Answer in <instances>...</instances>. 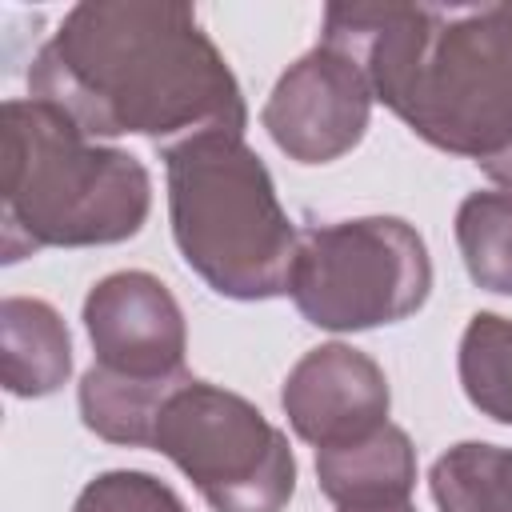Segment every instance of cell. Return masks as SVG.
I'll return each instance as SVG.
<instances>
[{
  "instance_id": "obj_17",
  "label": "cell",
  "mask_w": 512,
  "mask_h": 512,
  "mask_svg": "<svg viewBox=\"0 0 512 512\" xmlns=\"http://www.w3.org/2000/svg\"><path fill=\"white\" fill-rule=\"evenodd\" d=\"M336 512H416L412 500H388V504H344Z\"/></svg>"
},
{
  "instance_id": "obj_2",
  "label": "cell",
  "mask_w": 512,
  "mask_h": 512,
  "mask_svg": "<svg viewBox=\"0 0 512 512\" xmlns=\"http://www.w3.org/2000/svg\"><path fill=\"white\" fill-rule=\"evenodd\" d=\"M324 44L432 148L476 164L512 148V4H328Z\"/></svg>"
},
{
  "instance_id": "obj_10",
  "label": "cell",
  "mask_w": 512,
  "mask_h": 512,
  "mask_svg": "<svg viewBox=\"0 0 512 512\" xmlns=\"http://www.w3.org/2000/svg\"><path fill=\"white\" fill-rule=\"evenodd\" d=\"M316 476L336 508L408 500L416 484V448L404 428L384 424L356 444L316 452Z\"/></svg>"
},
{
  "instance_id": "obj_7",
  "label": "cell",
  "mask_w": 512,
  "mask_h": 512,
  "mask_svg": "<svg viewBox=\"0 0 512 512\" xmlns=\"http://www.w3.org/2000/svg\"><path fill=\"white\" fill-rule=\"evenodd\" d=\"M372 100L356 56L320 40L276 80L260 120L296 164H328L364 140Z\"/></svg>"
},
{
  "instance_id": "obj_15",
  "label": "cell",
  "mask_w": 512,
  "mask_h": 512,
  "mask_svg": "<svg viewBox=\"0 0 512 512\" xmlns=\"http://www.w3.org/2000/svg\"><path fill=\"white\" fill-rule=\"evenodd\" d=\"M456 244L480 288L512 296V192H472L456 212Z\"/></svg>"
},
{
  "instance_id": "obj_1",
  "label": "cell",
  "mask_w": 512,
  "mask_h": 512,
  "mask_svg": "<svg viewBox=\"0 0 512 512\" xmlns=\"http://www.w3.org/2000/svg\"><path fill=\"white\" fill-rule=\"evenodd\" d=\"M32 100L68 116L88 140L152 136L180 144L200 132H244L240 84L176 0H88L68 8L28 68Z\"/></svg>"
},
{
  "instance_id": "obj_6",
  "label": "cell",
  "mask_w": 512,
  "mask_h": 512,
  "mask_svg": "<svg viewBox=\"0 0 512 512\" xmlns=\"http://www.w3.org/2000/svg\"><path fill=\"white\" fill-rule=\"evenodd\" d=\"M152 448L196 484L212 512H284L296 492L284 432L244 396L196 376L164 400Z\"/></svg>"
},
{
  "instance_id": "obj_9",
  "label": "cell",
  "mask_w": 512,
  "mask_h": 512,
  "mask_svg": "<svg viewBox=\"0 0 512 512\" xmlns=\"http://www.w3.org/2000/svg\"><path fill=\"white\" fill-rule=\"evenodd\" d=\"M84 328L96 364L124 376H176L184 368L188 328L176 296L148 272H112L84 300Z\"/></svg>"
},
{
  "instance_id": "obj_14",
  "label": "cell",
  "mask_w": 512,
  "mask_h": 512,
  "mask_svg": "<svg viewBox=\"0 0 512 512\" xmlns=\"http://www.w3.org/2000/svg\"><path fill=\"white\" fill-rule=\"evenodd\" d=\"M460 384L464 396L492 416L512 424V320L476 312L460 336Z\"/></svg>"
},
{
  "instance_id": "obj_8",
  "label": "cell",
  "mask_w": 512,
  "mask_h": 512,
  "mask_svg": "<svg viewBox=\"0 0 512 512\" xmlns=\"http://www.w3.org/2000/svg\"><path fill=\"white\" fill-rule=\"evenodd\" d=\"M280 404L292 432L324 452L384 428L392 392L384 368L368 352L352 344H320L292 364Z\"/></svg>"
},
{
  "instance_id": "obj_3",
  "label": "cell",
  "mask_w": 512,
  "mask_h": 512,
  "mask_svg": "<svg viewBox=\"0 0 512 512\" xmlns=\"http://www.w3.org/2000/svg\"><path fill=\"white\" fill-rule=\"evenodd\" d=\"M152 208L148 168L88 140L40 100H4L0 112V224L4 260L40 248L120 244Z\"/></svg>"
},
{
  "instance_id": "obj_4",
  "label": "cell",
  "mask_w": 512,
  "mask_h": 512,
  "mask_svg": "<svg viewBox=\"0 0 512 512\" xmlns=\"http://www.w3.org/2000/svg\"><path fill=\"white\" fill-rule=\"evenodd\" d=\"M164 172L172 236L188 268L232 300L284 296L300 232L244 132L216 128L168 144Z\"/></svg>"
},
{
  "instance_id": "obj_13",
  "label": "cell",
  "mask_w": 512,
  "mask_h": 512,
  "mask_svg": "<svg viewBox=\"0 0 512 512\" xmlns=\"http://www.w3.org/2000/svg\"><path fill=\"white\" fill-rule=\"evenodd\" d=\"M440 512H512V448L464 440L428 472Z\"/></svg>"
},
{
  "instance_id": "obj_11",
  "label": "cell",
  "mask_w": 512,
  "mask_h": 512,
  "mask_svg": "<svg viewBox=\"0 0 512 512\" xmlns=\"http://www.w3.org/2000/svg\"><path fill=\"white\" fill-rule=\"evenodd\" d=\"M72 372V340L44 300L8 296L0 304V380L12 396H48Z\"/></svg>"
},
{
  "instance_id": "obj_16",
  "label": "cell",
  "mask_w": 512,
  "mask_h": 512,
  "mask_svg": "<svg viewBox=\"0 0 512 512\" xmlns=\"http://www.w3.org/2000/svg\"><path fill=\"white\" fill-rule=\"evenodd\" d=\"M72 512H184L180 496L148 472H104L80 496Z\"/></svg>"
},
{
  "instance_id": "obj_12",
  "label": "cell",
  "mask_w": 512,
  "mask_h": 512,
  "mask_svg": "<svg viewBox=\"0 0 512 512\" xmlns=\"http://www.w3.org/2000/svg\"><path fill=\"white\" fill-rule=\"evenodd\" d=\"M188 376L192 372L144 380V376H124V372H112L104 364H92L80 380V416L100 440L144 448L156 436V420H160L164 400Z\"/></svg>"
},
{
  "instance_id": "obj_5",
  "label": "cell",
  "mask_w": 512,
  "mask_h": 512,
  "mask_svg": "<svg viewBox=\"0 0 512 512\" xmlns=\"http://www.w3.org/2000/svg\"><path fill=\"white\" fill-rule=\"evenodd\" d=\"M428 292V248L400 216H360L300 232L288 296L316 328L364 332L396 324L420 312Z\"/></svg>"
}]
</instances>
